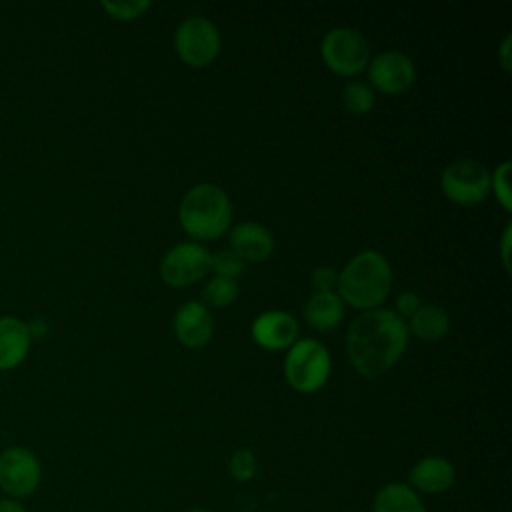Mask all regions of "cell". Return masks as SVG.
Instances as JSON below:
<instances>
[{
	"mask_svg": "<svg viewBox=\"0 0 512 512\" xmlns=\"http://www.w3.org/2000/svg\"><path fill=\"white\" fill-rule=\"evenodd\" d=\"M408 326L394 310L374 308L352 320L346 332V352L352 366L368 378L388 372L406 352Z\"/></svg>",
	"mask_w": 512,
	"mask_h": 512,
	"instance_id": "1",
	"label": "cell"
},
{
	"mask_svg": "<svg viewBox=\"0 0 512 512\" xmlns=\"http://www.w3.org/2000/svg\"><path fill=\"white\" fill-rule=\"evenodd\" d=\"M510 46V36H506L504 38V42H502V48H500V60H502V66L506 68V70H510V58H508V48Z\"/></svg>",
	"mask_w": 512,
	"mask_h": 512,
	"instance_id": "29",
	"label": "cell"
},
{
	"mask_svg": "<svg viewBox=\"0 0 512 512\" xmlns=\"http://www.w3.org/2000/svg\"><path fill=\"white\" fill-rule=\"evenodd\" d=\"M210 252L200 242H180L160 262V276L172 288L196 284L210 272Z\"/></svg>",
	"mask_w": 512,
	"mask_h": 512,
	"instance_id": "9",
	"label": "cell"
},
{
	"mask_svg": "<svg viewBox=\"0 0 512 512\" xmlns=\"http://www.w3.org/2000/svg\"><path fill=\"white\" fill-rule=\"evenodd\" d=\"M252 340L264 350H288L298 340V322L282 310H268L254 318Z\"/></svg>",
	"mask_w": 512,
	"mask_h": 512,
	"instance_id": "11",
	"label": "cell"
},
{
	"mask_svg": "<svg viewBox=\"0 0 512 512\" xmlns=\"http://www.w3.org/2000/svg\"><path fill=\"white\" fill-rule=\"evenodd\" d=\"M240 294L238 282L222 276H214L208 280V284L202 288V304L208 308H226L230 306Z\"/></svg>",
	"mask_w": 512,
	"mask_h": 512,
	"instance_id": "19",
	"label": "cell"
},
{
	"mask_svg": "<svg viewBox=\"0 0 512 512\" xmlns=\"http://www.w3.org/2000/svg\"><path fill=\"white\" fill-rule=\"evenodd\" d=\"M342 104L350 114H356V116L368 114L376 104L374 90L366 82L350 80L342 90Z\"/></svg>",
	"mask_w": 512,
	"mask_h": 512,
	"instance_id": "20",
	"label": "cell"
},
{
	"mask_svg": "<svg viewBox=\"0 0 512 512\" xmlns=\"http://www.w3.org/2000/svg\"><path fill=\"white\" fill-rule=\"evenodd\" d=\"M42 482L38 456L24 446H8L0 452V490L6 498H30Z\"/></svg>",
	"mask_w": 512,
	"mask_h": 512,
	"instance_id": "6",
	"label": "cell"
},
{
	"mask_svg": "<svg viewBox=\"0 0 512 512\" xmlns=\"http://www.w3.org/2000/svg\"><path fill=\"white\" fill-rule=\"evenodd\" d=\"M456 478V470L450 460L442 456H426L418 460L408 472V486L424 494L446 492Z\"/></svg>",
	"mask_w": 512,
	"mask_h": 512,
	"instance_id": "14",
	"label": "cell"
},
{
	"mask_svg": "<svg viewBox=\"0 0 512 512\" xmlns=\"http://www.w3.org/2000/svg\"><path fill=\"white\" fill-rule=\"evenodd\" d=\"M338 296L356 310H374L392 288V268L378 250L358 252L338 274Z\"/></svg>",
	"mask_w": 512,
	"mask_h": 512,
	"instance_id": "2",
	"label": "cell"
},
{
	"mask_svg": "<svg viewBox=\"0 0 512 512\" xmlns=\"http://www.w3.org/2000/svg\"><path fill=\"white\" fill-rule=\"evenodd\" d=\"M346 304L336 292H312L304 306V320L314 330H330L344 318Z\"/></svg>",
	"mask_w": 512,
	"mask_h": 512,
	"instance_id": "16",
	"label": "cell"
},
{
	"mask_svg": "<svg viewBox=\"0 0 512 512\" xmlns=\"http://www.w3.org/2000/svg\"><path fill=\"white\" fill-rule=\"evenodd\" d=\"M508 172H510V162H502L490 174V190H494L496 200L502 204V208L506 212L512 210V194H510V186H508Z\"/></svg>",
	"mask_w": 512,
	"mask_h": 512,
	"instance_id": "24",
	"label": "cell"
},
{
	"mask_svg": "<svg viewBox=\"0 0 512 512\" xmlns=\"http://www.w3.org/2000/svg\"><path fill=\"white\" fill-rule=\"evenodd\" d=\"M0 512H28V510L24 508L22 502L4 496V498H0Z\"/></svg>",
	"mask_w": 512,
	"mask_h": 512,
	"instance_id": "27",
	"label": "cell"
},
{
	"mask_svg": "<svg viewBox=\"0 0 512 512\" xmlns=\"http://www.w3.org/2000/svg\"><path fill=\"white\" fill-rule=\"evenodd\" d=\"M188 512H210V510H202V508H194V510H188Z\"/></svg>",
	"mask_w": 512,
	"mask_h": 512,
	"instance_id": "30",
	"label": "cell"
},
{
	"mask_svg": "<svg viewBox=\"0 0 512 512\" xmlns=\"http://www.w3.org/2000/svg\"><path fill=\"white\" fill-rule=\"evenodd\" d=\"M152 4L148 0H128V2H102L106 14L114 20H136L140 18Z\"/></svg>",
	"mask_w": 512,
	"mask_h": 512,
	"instance_id": "23",
	"label": "cell"
},
{
	"mask_svg": "<svg viewBox=\"0 0 512 512\" xmlns=\"http://www.w3.org/2000/svg\"><path fill=\"white\" fill-rule=\"evenodd\" d=\"M312 284L318 292H334L338 284V272L332 266H318L312 270Z\"/></svg>",
	"mask_w": 512,
	"mask_h": 512,
	"instance_id": "25",
	"label": "cell"
},
{
	"mask_svg": "<svg viewBox=\"0 0 512 512\" xmlns=\"http://www.w3.org/2000/svg\"><path fill=\"white\" fill-rule=\"evenodd\" d=\"M256 456L252 450L248 448H240L236 450L230 460H228V470H230V476L236 480V482H248L254 478L256 474Z\"/></svg>",
	"mask_w": 512,
	"mask_h": 512,
	"instance_id": "22",
	"label": "cell"
},
{
	"mask_svg": "<svg viewBox=\"0 0 512 512\" xmlns=\"http://www.w3.org/2000/svg\"><path fill=\"white\" fill-rule=\"evenodd\" d=\"M244 270H246V262L240 256H236L232 250H220L210 256V272H214L216 276L236 280L238 276L244 274Z\"/></svg>",
	"mask_w": 512,
	"mask_h": 512,
	"instance_id": "21",
	"label": "cell"
},
{
	"mask_svg": "<svg viewBox=\"0 0 512 512\" xmlns=\"http://www.w3.org/2000/svg\"><path fill=\"white\" fill-rule=\"evenodd\" d=\"M510 222L508 226L504 228V234H502V262H504V268L508 270L510 268V260H508V246H510Z\"/></svg>",
	"mask_w": 512,
	"mask_h": 512,
	"instance_id": "28",
	"label": "cell"
},
{
	"mask_svg": "<svg viewBox=\"0 0 512 512\" xmlns=\"http://www.w3.org/2000/svg\"><path fill=\"white\" fill-rule=\"evenodd\" d=\"M440 188L450 202L474 206L490 192V172L478 160L460 158L442 170Z\"/></svg>",
	"mask_w": 512,
	"mask_h": 512,
	"instance_id": "7",
	"label": "cell"
},
{
	"mask_svg": "<svg viewBox=\"0 0 512 512\" xmlns=\"http://www.w3.org/2000/svg\"><path fill=\"white\" fill-rule=\"evenodd\" d=\"M420 308V298L414 294V292H402L398 298H396V314L402 318V316H412L416 310Z\"/></svg>",
	"mask_w": 512,
	"mask_h": 512,
	"instance_id": "26",
	"label": "cell"
},
{
	"mask_svg": "<svg viewBox=\"0 0 512 512\" xmlns=\"http://www.w3.org/2000/svg\"><path fill=\"white\" fill-rule=\"evenodd\" d=\"M368 80L382 94L396 96L414 84L416 68L406 54L388 50L368 62Z\"/></svg>",
	"mask_w": 512,
	"mask_h": 512,
	"instance_id": "10",
	"label": "cell"
},
{
	"mask_svg": "<svg viewBox=\"0 0 512 512\" xmlns=\"http://www.w3.org/2000/svg\"><path fill=\"white\" fill-rule=\"evenodd\" d=\"M330 352L314 338L296 340L284 358V378L296 392L312 394L320 390L330 376Z\"/></svg>",
	"mask_w": 512,
	"mask_h": 512,
	"instance_id": "4",
	"label": "cell"
},
{
	"mask_svg": "<svg viewBox=\"0 0 512 512\" xmlns=\"http://www.w3.org/2000/svg\"><path fill=\"white\" fill-rule=\"evenodd\" d=\"M178 220L182 230L194 240H216L232 224V204L228 194L210 182L192 186L180 200Z\"/></svg>",
	"mask_w": 512,
	"mask_h": 512,
	"instance_id": "3",
	"label": "cell"
},
{
	"mask_svg": "<svg viewBox=\"0 0 512 512\" xmlns=\"http://www.w3.org/2000/svg\"><path fill=\"white\" fill-rule=\"evenodd\" d=\"M174 48L186 66L206 68L220 52V32L208 18L190 16L174 32Z\"/></svg>",
	"mask_w": 512,
	"mask_h": 512,
	"instance_id": "8",
	"label": "cell"
},
{
	"mask_svg": "<svg viewBox=\"0 0 512 512\" xmlns=\"http://www.w3.org/2000/svg\"><path fill=\"white\" fill-rule=\"evenodd\" d=\"M324 64L338 76H356L368 68L370 42L354 28L338 26L324 34L320 42Z\"/></svg>",
	"mask_w": 512,
	"mask_h": 512,
	"instance_id": "5",
	"label": "cell"
},
{
	"mask_svg": "<svg viewBox=\"0 0 512 512\" xmlns=\"http://www.w3.org/2000/svg\"><path fill=\"white\" fill-rule=\"evenodd\" d=\"M28 324L16 316H0V372L16 368L30 350Z\"/></svg>",
	"mask_w": 512,
	"mask_h": 512,
	"instance_id": "15",
	"label": "cell"
},
{
	"mask_svg": "<svg viewBox=\"0 0 512 512\" xmlns=\"http://www.w3.org/2000/svg\"><path fill=\"white\" fill-rule=\"evenodd\" d=\"M408 334H414L420 340L434 342L446 336L450 330V316L442 306L420 304V308L408 318Z\"/></svg>",
	"mask_w": 512,
	"mask_h": 512,
	"instance_id": "18",
	"label": "cell"
},
{
	"mask_svg": "<svg viewBox=\"0 0 512 512\" xmlns=\"http://www.w3.org/2000/svg\"><path fill=\"white\" fill-rule=\"evenodd\" d=\"M174 334L188 348H202L214 334V320L210 310L198 302H184L174 314Z\"/></svg>",
	"mask_w": 512,
	"mask_h": 512,
	"instance_id": "12",
	"label": "cell"
},
{
	"mask_svg": "<svg viewBox=\"0 0 512 512\" xmlns=\"http://www.w3.org/2000/svg\"><path fill=\"white\" fill-rule=\"evenodd\" d=\"M230 250L244 262H264L274 252L272 232L258 222H240L230 230Z\"/></svg>",
	"mask_w": 512,
	"mask_h": 512,
	"instance_id": "13",
	"label": "cell"
},
{
	"mask_svg": "<svg viewBox=\"0 0 512 512\" xmlns=\"http://www.w3.org/2000/svg\"><path fill=\"white\" fill-rule=\"evenodd\" d=\"M374 512H428L416 490L402 482L384 484L372 502Z\"/></svg>",
	"mask_w": 512,
	"mask_h": 512,
	"instance_id": "17",
	"label": "cell"
}]
</instances>
